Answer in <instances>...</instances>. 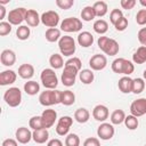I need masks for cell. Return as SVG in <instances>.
<instances>
[{
	"instance_id": "obj_8",
	"label": "cell",
	"mask_w": 146,
	"mask_h": 146,
	"mask_svg": "<svg viewBox=\"0 0 146 146\" xmlns=\"http://www.w3.org/2000/svg\"><path fill=\"white\" fill-rule=\"evenodd\" d=\"M79 74V71L72 66L64 65V71L62 73V83L66 87H72L75 83L76 75Z\"/></svg>"
},
{
	"instance_id": "obj_14",
	"label": "cell",
	"mask_w": 146,
	"mask_h": 146,
	"mask_svg": "<svg viewBox=\"0 0 146 146\" xmlns=\"http://www.w3.org/2000/svg\"><path fill=\"white\" fill-rule=\"evenodd\" d=\"M40 116H41V120H42L43 128L44 129H49L55 124V122L57 120V112L55 110L47 108L41 113Z\"/></svg>"
},
{
	"instance_id": "obj_27",
	"label": "cell",
	"mask_w": 146,
	"mask_h": 146,
	"mask_svg": "<svg viewBox=\"0 0 146 146\" xmlns=\"http://www.w3.org/2000/svg\"><path fill=\"white\" fill-rule=\"evenodd\" d=\"M79 79L83 84H90L95 79V74H94L92 70L84 68L79 72Z\"/></svg>"
},
{
	"instance_id": "obj_39",
	"label": "cell",
	"mask_w": 146,
	"mask_h": 146,
	"mask_svg": "<svg viewBox=\"0 0 146 146\" xmlns=\"http://www.w3.org/2000/svg\"><path fill=\"white\" fill-rule=\"evenodd\" d=\"M29 125L31 129L33 130H40V129H44L43 128V124H42V120H41V116H32L29 121Z\"/></svg>"
},
{
	"instance_id": "obj_49",
	"label": "cell",
	"mask_w": 146,
	"mask_h": 146,
	"mask_svg": "<svg viewBox=\"0 0 146 146\" xmlns=\"http://www.w3.org/2000/svg\"><path fill=\"white\" fill-rule=\"evenodd\" d=\"M138 41L141 43V46L146 47V27H141L137 33Z\"/></svg>"
},
{
	"instance_id": "obj_25",
	"label": "cell",
	"mask_w": 146,
	"mask_h": 146,
	"mask_svg": "<svg viewBox=\"0 0 146 146\" xmlns=\"http://www.w3.org/2000/svg\"><path fill=\"white\" fill-rule=\"evenodd\" d=\"M90 119V113L87 108L80 107L74 112V120L79 123H86Z\"/></svg>"
},
{
	"instance_id": "obj_19",
	"label": "cell",
	"mask_w": 146,
	"mask_h": 146,
	"mask_svg": "<svg viewBox=\"0 0 146 146\" xmlns=\"http://www.w3.org/2000/svg\"><path fill=\"white\" fill-rule=\"evenodd\" d=\"M17 79V74L13 70H6L0 73V84L1 86H9L13 84Z\"/></svg>"
},
{
	"instance_id": "obj_28",
	"label": "cell",
	"mask_w": 146,
	"mask_h": 146,
	"mask_svg": "<svg viewBox=\"0 0 146 146\" xmlns=\"http://www.w3.org/2000/svg\"><path fill=\"white\" fill-rule=\"evenodd\" d=\"M49 64H50L52 70H59L65 65L63 56L60 54H52L49 57Z\"/></svg>"
},
{
	"instance_id": "obj_43",
	"label": "cell",
	"mask_w": 146,
	"mask_h": 146,
	"mask_svg": "<svg viewBox=\"0 0 146 146\" xmlns=\"http://www.w3.org/2000/svg\"><path fill=\"white\" fill-rule=\"evenodd\" d=\"M136 22L138 25H146V9H139L136 14Z\"/></svg>"
},
{
	"instance_id": "obj_21",
	"label": "cell",
	"mask_w": 146,
	"mask_h": 146,
	"mask_svg": "<svg viewBox=\"0 0 146 146\" xmlns=\"http://www.w3.org/2000/svg\"><path fill=\"white\" fill-rule=\"evenodd\" d=\"M78 43L83 48H88L94 43V35L88 31H83L78 35Z\"/></svg>"
},
{
	"instance_id": "obj_50",
	"label": "cell",
	"mask_w": 146,
	"mask_h": 146,
	"mask_svg": "<svg viewBox=\"0 0 146 146\" xmlns=\"http://www.w3.org/2000/svg\"><path fill=\"white\" fill-rule=\"evenodd\" d=\"M1 146H18V144H17V140H15L13 138H7L2 141Z\"/></svg>"
},
{
	"instance_id": "obj_26",
	"label": "cell",
	"mask_w": 146,
	"mask_h": 146,
	"mask_svg": "<svg viewBox=\"0 0 146 146\" xmlns=\"http://www.w3.org/2000/svg\"><path fill=\"white\" fill-rule=\"evenodd\" d=\"M132 62L135 64H144L146 63V47L140 46L132 55Z\"/></svg>"
},
{
	"instance_id": "obj_15",
	"label": "cell",
	"mask_w": 146,
	"mask_h": 146,
	"mask_svg": "<svg viewBox=\"0 0 146 146\" xmlns=\"http://www.w3.org/2000/svg\"><path fill=\"white\" fill-rule=\"evenodd\" d=\"M106 65H107V58L105 55L96 54L89 59V66L94 71H102L106 67Z\"/></svg>"
},
{
	"instance_id": "obj_1",
	"label": "cell",
	"mask_w": 146,
	"mask_h": 146,
	"mask_svg": "<svg viewBox=\"0 0 146 146\" xmlns=\"http://www.w3.org/2000/svg\"><path fill=\"white\" fill-rule=\"evenodd\" d=\"M39 103L46 107L60 104L62 103V91L56 90V89H54V90L47 89L39 95Z\"/></svg>"
},
{
	"instance_id": "obj_35",
	"label": "cell",
	"mask_w": 146,
	"mask_h": 146,
	"mask_svg": "<svg viewBox=\"0 0 146 146\" xmlns=\"http://www.w3.org/2000/svg\"><path fill=\"white\" fill-rule=\"evenodd\" d=\"M96 17L95 10L92 8V6H86L82 10H81V18L84 22H90Z\"/></svg>"
},
{
	"instance_id": "obj_55",
	"label": "cell",
	"mask_w": 146,
	"mask_h": 146,
	"mask_svg": "<svg viewBox=\"0 0 146 146\" xmlns=\"http://www.w3.org/2000/svg\"><path fill=\"white\" fill-rule=\"evenodd\" d=\"M143 78H144V80H146V70H144V72H143Z\"/></svg>"
},
{
	"instance_id": "obj_45",
	"label": "cell",
	"mask_w": 146,
	"mask_h": 146,
	"mask_svg": "<svg viewBox=\"0 0 146 146\" xmlns=\"http://www.w3.org/2000/svg\"><path fill=\"white\" fill-rule=\"evenodd\" d=\"M56 5L60 9H70L74 5V0H56Z\"/></svg>"
},
{
	"instance_id": "obj_2",
	"label": "cell",
	"mask_w": 146,
	"mask_h": 146,
	"mask_svg": "<svg viewBox=\"0 0 146 146\" xmlns=\"http://www.w3.org/2000/svg\"><path fill=\"white\" fill-rule=\"evenodd\" d=\"M97 43H98V48L108 56H115L120 50L119 43L114 39L105 35L99 36L97 40Z\"/></svg>"
},
{
	"instance_id": "obj_40",
	"label": "cell",
	"mask_w": 146,
	"mask_h": 146,
	"mask_svg": "<svg viewBox=\"0 0 146 146\" xmlns=\"http://www.w3.org/2000/svg\"><path fill=\"white\" fill-rule=\"evenodd\" d=\"M65 146H80V138L76 133H68L65 138Z\"/></svg>"
},
{
	"instance_id": "obj_34",
	"label": "cell",
	"mask_w": 146,
	"mask_h": 146,
	"mask_svg": "<svg viewBox=\"0 0 146 146\" xmlns=\"http://www.w3.org/2000/svg\"><path fill=\"white\" fill-rule=\"evenodd\" d=\"M75 103V95L71 90H64L62 91V103L65 106H71Z\"/></svg>"
},
{
	"instance_id": "obj_24",
	"label": "cell",
	"mask_w": 146,
	"mask_h": 146,
	"mask_svg": "<svg viewBox=\"0 0 146 146\" xmlns=\"http://www.w3.org/2000/svg\"><path fill=\"white\" fill-rule=\"evenodd\" d=\"M32 139L36 144H43L49 139V131L48 129H40V130H33L32 132Z\"/></svg>"
},
{
	"instance_id": "obj_4",
	"label": "cell",
	"mask_w": 146,
	"mask_h": 146,
	"mask_svg": "<svg viewBox=\"0 0 146 146\" xmlns=\"http://www.w3.org/2000/svg\"><path fill=\"white\" fill-rule=\"evenodd\" d=\"M58 48H59V51H60V55L62 56L70 57V56L74 55V52L76 50L75 41H74V39L72 36L64 35L58 41Z\"/></svg>"
},
{
	"instance_id": "obj_12",
	"label": "cell",
	"mask_w": 146,
	"mask_h": 146,
	"mask_svg": "<svg viewBox=\"0 0 146 146\" xmlns=\"http://www.w3.org/2000/svg\"><path fill=\"white\" fill-rule=\"evenodd\" d=\"M115 133L114 127L112 123H107V122H103L100 123V125L97 128V135L102 140H110L113 138Z\"/></svg>"
},
{
	"instance_id": "obj_29",
	"label": "cell",
	"mask_w": 146,
	"mask_h": 146,
	"mask_svg": "<svg viewBox=\"0 0 146 146\" xmlns=\"http://www.w3.org/2000/svg\"><path fill=\"white\" fill-rule=\"evenodd\" d=\"M24 91L30 96H34L40 91V84L36 81L30 80L24 83Z\"/></svg>"
},
{
	"instance_id": "obj_16",
	"label": "cell",
	"mask_w": 146,
	"mask_h": 146,
	"mask_svg": "<svg viewBox=\"0 0 146 146\" xmlns=\"http://www.w3.org/2000/svg\"><path fill=\"white\" fill-rule=\"evenodd\" d=\"M15 137L19 144H27L32 139V132L26 127H19L15 132Z\"/></svg>"
},
{
	"instance_id": "obj_3",
	"label": "cell",
	"mask_w": 146,
	"mask_h": 146,
	"mask_svg": "<svg viewBox=\"0 0 146 146\" xmlns=\"http://www.w3.org/2000/svg\"><path fill=\"white\" fill-rule=\"evenodd\" d=\"M112 71L117 74H124V76H129L135 71V65L132 62L125 58H116L112 62Z\"/></svg>"
},
{
	"instance_id": "obj_44",
	"label": "cell",
	"mask_w": 146,
	"mask_h": 146,
	"mask_svg": "<svg viewBox=\"0 0 146 146\" xmlns=\"http://www.w3.org/2000/svg\"><path fill=\"white\" fill-rule=\"evenodd\" d=\"M11 32V24L9 22H1L0 23V35L5 36Z\"/></svg>"
},
{
	"instance_id": "obj_33",
	"label": "cell",
	"mask_w": 146,
	"mask_h": 146,
	"mask_svg": "<svg viewBox=\"0 0 146 146\" xmlns=\"http://www.w3.org/2000/svg\"><path fill=\"white\" fill-rule=\"evenodd\" d=\"M44 36H46V40L48 42H56V41H59V39L62 38L60 36V30L54 27V29H48L44 33Z\"/></svg>"
},
{
	"instance_id": "obj_11",
	"label": "cell",
	"mask_w": 146,
	"mask_h": 146,
	"mask_svg": "<svg viewBox=\"0 0 146 146\" xmlns=\"http://www.w3.org/2000/svg\"><path fill=\"white\" fill-rule=\"evenodd\" d=\"M26 11H27V9H25L23 7H18V8L10 10L8 13V22L11 25H19L21 26L23 21H25Z\"/></svg>"
},
{
	"instance_id": "obj_37",
	"label": "cell",
	"mask_w": 146,
	"mask_h": 146,
	"mask_svg": "<svg viewBox=\"0 0 146 146\" xmlns=\"http://www.w3.org/2000/svg\"><path fill=\"white\" fill-rule=\"evenodd\" d=\"M145 89V82H144V79L141 78H136V79H132V92L138 95L140 92H143Z\"/></svg>"
},
{
	"instance_id": "obj_31",
	"label": "cell",
	"mask_w": 146,
	"mask_h": 146,
	"mask_svg": "<svg viewBox=\"0 0 146 146\" xmlns=\"http://www.w3.org/2000/svg\"><path fill=\"white\" fill-rule=\"evenodd\" d=\"M92 27H94V31H95L96 33L103 35V34H105V33L107 32V30H108V23H107L105 19H97V21L94 22Z\"/></svg>"
},
{
	"instance_id": "obj_52",
	"label": "cell",
	"mask_w": 146,
	"mask_h": 146,
	"mask_svg": "<svg viewBox=\"0 0 146 146\" xmlns=\"http://www.w3.org/2000/svg\"><path fill=\"white\" fill-rule=\"evenodd\" d=\"M5 15H6V8H5V6L0 5V19H3Z\"/></svg>"
},
{
	"instance_id": "obj_23",
	"label": "cell",
	"mask_w": 146,
	"mask_h": 146,
	"mask_svg": "<svg viewBox=\"0 0 146 146\" xmlns=\"http://www.w3.org/2000/svg\"><path fill=\"white\" fill-rule=\"evenodd\" d=\"M18 75L22 78V79H25V80H30L33 75H34V67L33 65L31 64H22L19 67H18Z\"/></svg>"
},
{
	"instance_id": "obj_54",
	"label": "cell",
	"mask_w": 146,
	"mask_h": 146,
	"mask_svg": "<svg viewBox=\"0 0 146 146\" xmlns=\"http://www.w3.org/2000/svg\"><path fill=\"white\" fill-rule=\"evenodd\" d=\"M9 2V0H0V5H6V3H8Z\"/></svg>"
},
{
	"instance_id": "obj_48",
	"label": "cell",
	"mask_w": 146,
	"mask_h": 146,
	"mask_svg": "<svg viewBox=\"0 0 146 146\" xmlns=\"http://www.w3.org/2000/svg\"><path fill=\"white\" fill-rule=\"evenodd\" d=\"M82 146H100V141L96 137H89L83 141Z\"/></svg>"
},
{
	"instance_id": "obj_36",
	"label": "cell",
	"mask_w": 146,
	"mask_h": 146,
	"mask_svg": "<svg viewBox=\"0 0 146 146\" xmlns=\"http://www.w3.org/2000/svg\"><path fill=\"white\" fill-rule=\"evenodd\" d=\"M30 34H31V30L27 25H21L17 27L16 30V36L17 39L24 41V40H27L30 38Z\"/></svg>"
},
{
	"instance_id": "obj_32",
	"label": "cell",
	"mask_w": 146,
	"mask_h": 146,
	"mask_svg": "<svg viewBox=\"0 0 146 146\" xmlns=\"http://www.w3.org/2000/svg\"><path fill=\"white\" fill-rule=\"evenodd\" d=\"M124 119H125V113L123 110H115L111 114V123L112 124L119 125L124 122Z\"/></svg>"
},
{
	"instance_id": "obj_7",
	"label": "cell",
	"mask_w": 146,
	"mask_h": 146,
	"mask_svg": "<svg viewBox=\"0 0 146 146\" xmlns=\"http://www.w3.org/2000/svg\"><path fill=\"white\" fill-rule=\"evenodd\" d=\"M82 29V22L81 19L76 17H67L64 18L60 23V30L67 33L72 32H79Z\"/></svg>"
},
{
	"instance_id": "obj_46",
	"label": "cell",
	"mask_w": 146,
	"mask_h": 146,
	"mask_svg": "<svg viewBox=\"0 0 146 146\" xmlns=\"http://www.w3.org/2000/svg\"><path fill=\"white\" fill-rule=\"evenodd\" d=\"M114 27H115V30H116V31H120V32L124 31V30L128 27V19L123 16L119 22H116V24L114 25Z\"/></svg>"
},
{
	"instance_id": "obj_5",
	"label": "cell",
	"mask_w": 146,
	"mask_h": 146,
	"mask_svg": "<svg viewBox=\"0 0 146 146\" xmlns=\"http://www.w3.org/2000/svg\"><path fill=\"white\" fill-rule=\"evenodd\" d=\"M40 80L46 89L54 90L58 84V78L52 68H44L40 74Z\"/></svg>"
},
{
	"instance_id": "obj_42",
	"label": "cell",
	"mask_w": 146,
	"mask_h": 146,
	"mask_svg": "<svg viewBox=\"0 0 146 146\" xmlns=\"http://www.w3.org/2000/svg\"><path fill=\"white\" fill-rule=\"evenodd\" d=\"M65 65L72 66V67H74V68H76L79 72L81 71V67H82V63H81L80 58H78V57H71V58H68V59L65 62Z\"/></svg>"
},
{
	"instance_id": "obj_56",
	"label": "cell",
	"mask_w": 146,
	"mask_h": 146,
	"mask_svg": "<svg viewBox=\"0 0 146 146\" xmlns=\"http://www.w3.org/2000/svg\"><path fill=\"white\" fill-rule=\"evenodd\" d=\"M145 146H146V144H145Z\"/></svg>"
},
{
	"instance_id": "obj_51",
	"label": "cell",
	"mask_w": 146,
	"mask_h": 146,
	"mask_svg": "<svg viewBox=\"0 0 146 146\" xmlns=\"http://www.w3.org/2000/svg\"><path fill=\"white\" fill-rule=\"evenodd\" d=\"M47 146H63V143L57 139V138H54V139H50L47 144Z\"/></svg>"
},
{
	"instance_id": "obj_9",
	"label": "cell",
	"mask_w": 146,
	"mask_h": 146,
	"mask_svg": "<svg viewBox=\"0 0 146 146\" xmlns=\"http://www.w3.org/2000/svg\"><path fill=\"white\" fill-rule=\"evenodd\" d=\"M59 14L55 10L44 11L41 15V23L48 29H54L59 24Z\"/></svg>"
},
{
	"instance_id": "obj_10",
	"label": "cell",
	"mask_w": 146,
	"mask_h": 146,
	"mask_svg": "<svg viewBox=\"0 0 146 146\" xmlns=\"http://www.w3.org/2000/svg\"><path fill=\"white\" fill-rule=\"evenodd\" d=\"M73 124V119L68 115H64L62 117L58 119L57 121V124H56V132L58 136H67L68 135V131L71 129Z\"/></svg>"
},
{
	"instance_id": "obj_18",
	"label": "cell",
	"mask_w": 146,
	"mask_h": 146,
	"mask_svg": "<svg viewBox=\"0 0 146 146\" xmlns=\"http://www.w3.org/2000/svg\"><path fill=\"white\" fill-rule=\"evenodd\" d=\"M0 62L2 65L5 66H13L16 62V54L14 50L11 49H5L2 50L1 55H0Z\"/></svg>"
},
{
	"instance_id": "obj_22",
	"label": "cell",
	"mask_w": 146,
	"mask_h": 146,
	"mask_svg": "<svg viewBox=\"0 0 146 146\" xmlns=\"http://www.w3.org/2000/svg\"><path fill=\"white\" fill-rule=\"evenodd\" d=\"M117 87L122 94L132 92V79L129 76H122L117 82Z\"/></svg>"
},
{
	"instance_id": "obj_17",
	"label": "cell",
	"mask_w": 146,
	"mask_h": 146,
	"mask_svg": "<svg viewBox=\"0 0 146 146\" xmlns=\"http://www.w3.org/2000/svg\"><path fill=\"white\" fill-rule=\"evenodd\" d=\"M108 114L110 112H108L107 106L102 105V104L96 105L92 110V117L99 122H104L106 119H108Z\"/></svg>"
},
{
	"instance_id": "obj_30",
	"label": "cell",
	"mask_w": 146,
	"mask_h": 146,
	"mask_svg": "<svg viewBox=\"0 0 146 146\" xmlns=\"http://www.w3.org/2000/svg\"><path fill=\"white\" fill-rule=\"evenodd\" d=\"M92 8L95 10L96 17H104L107 14V10H108L107 3L105 1H96L92 5Z\"/></svg>"
},
{
	"instance_id": "obj_6",
	"label": "cell",
	"mask_w": 146,
	"mask_h": 146,
	"mask_svg": "<svg viewBox=\"0 0 146 146\" xmlns=\"http://www.w3.org/2000/svg\"><path fill=\"white\" fill-rule=\"evenodd\" d=\"M3 100L6 104L10 107H17L19 106L22 102V91L17 87H11L7 89L3 94Z\"/></svg>"
},
{
	"instance_id": "obj_20",
	"label": "cell",
	"mask_w": 146,
	"mask_h": 146,
	"mask_svg": "<svg viewBox=\"0 0 146 146\" xmlns=\"http://www.w3.org/2000/svg\"><path fill=\"white\" fill-rule=\"evenodd\" d=\"M25 22L27 23V26H32V27H36L40 22H41V16L39 15V13L34 9H27L26 11V16H25Z\"/></svg>"
},
{
	"instance_id": "obj_13",
	"label": "cell",
	"mask_w": 146,
	"mask_h": 146,
	"mask_svg": "<svg viewBox=\"0 0 146 146\" xmlns=\"http://www.w3.org/2000/svg\"><path fill=\"white\" fill-rule=\"evenodd\" d=\"M130 113L131 115L139 117L146 114V98H138L133 100L130 105Z\"/></svg>"
},
{
	"instance_id": "obj_41",
	"label": "cell",
	"mask_w": 146,
	"mask_h": 146,
	"mask_svg": "<svg viewBox=\"0 0 146 146\" xmlns=\"http://www.w3.org/2000/svg\"><path fill=\"white\" fill-rule=\"evenodd\" d=\"M122 17H123V13H122V10L115 8V9H113V10L111 11V14H110V22H111L113 25H115L116 22H119Z\"/></svg>"
},
{
	"instance_id": "obj_38",
	"label": "cell",
	"mask_w": 146,
	"mask_h": 146,
	"mask_svg": "<svg viewBox=\"0 0 146 146\" xmlns=\"http://www.w3.org/2000/svg\"><path fill=\"white\" fill-rule=\"evenodd\" d=\"M124 124H125V127L129 129V130H136L137 128H138V124H139V122H138V119L136 117V116H133V115H128V116H125V119H124Z\"/></svg>"
},
{
	"instance_id": "obj_53",
	"label": "cell",
	"mask_w": 146,
	"mask_h": 146,
	"mask_svg": "<svg viewBox=\"0 0 146 146\" xmlns=\"http://www.w3.org/2000/svg\"><path fill=\"white\" fill-rule=\"evenodd\" d=\"M139 3H140L143 7H145V9H146V0H139Z\"/></svg>"
},
{
	"instance_id": "obj_47",
	"label": "cell",
	"mask_w": 146,
	"mask_h": 146,
	"mask_svg": "<svg viewBox=\"0 0 146 146\" xmlns=\"http://www.w3.org/2000/svg\"><path fill=\"white\" fill-rule=\"evenodd\" d=\"M136 3H137L136 0H121V2H120L121 7H122L123 9H127V10L132 9V8L136 6Z\"/></svg>"
}]
</instances>
